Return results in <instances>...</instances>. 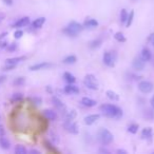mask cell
<instances>
[{
	"instance_id": "1",
	"label": "cell",
	"mask_w": 154,
	"mask_h": 154,
	"mask_svg": "<svg viewBox=\"0 0 154 154\" xmlns=\"http://www.w3.org/2000/svg\"><path fill=\"white\" fill-rule=\"evenodd\" d=\"M101 114L106 117L109 118H115V119H119L123 115V110L119 107H117L115 104H104L99 107Z\"/></svg>"
},
{
	"instance_id": "2",
	"label": "cell",
	"mask_w": 154,
	"mask_h": 154,
	"mask_svg": "<svg viewBox=\"0 0 154 154\" xmlns=\"http://www.w3.org/2000/svg\"><path fill=\"white\" fill-rule=\"evenodd\" d=\"M82 30H83V25L80 24L79 22L71 21L66 28H62V33L69 37H76Z\"/></svg>"
},
{
	"instance_id": "3",
	"label": "cell",
	"mask_w": 154,
	"mask_h": 154,
	"mask_svg": "<svg viewBox=\"0 0 154 154\" xmlns=\"http://www.w3.org/2000/svg\"><path fill=\"white\" fill-rule=\"evenodd\" d=\"M97 136H98V140L100 142V144L102 146H108L113 142V139H114L113 134L108 129H106V128H101L98 131Z\"/></svg>"
},
{
	"instance_id": "4",
	"label": "cell",
	"mask_w": 154,
	"mask_h": 154,
	"mask_svg": "<svg viewBox=\"0 0 154 154\" xmlns=\"http://www.w3.org/2000/svg\"><path fill=\"white\" fill-rule=\"evenodd\" d=\"M83 85H85V87H87L90 90H93V91H96L99 88V83H98L97 78L93 74H87L85 76Z\"/></svg>"
},
{
	"instance_id": "5",
	"label": "cell",
	"mask_w": 154,
	"mask_h": 154,
	"mask_svg": "<svg viewBox=\"0 0 154 154\" xmlns=\"http://www.w3.org/2000/svg\"><path fill=\"white\" fill-rule=\"evenodd\" d=\"M115 60H116V55H115V52H104V55H102V61L107 66H115Z\"/></svg>"
},
{
	"instance_id": "6",
	"label": "cell",
	"mask_w": 154,
	"mask_h": 154,
	"mask_svg": "<svg viewBox=\"0 0 154 154\" xmlns=\"http://www.w3.org/2000/svg\"><path fill=\"white\" fill-rule=\"evenodd\" d=\"M153 89H154V85L151 81H149V80H142V81H139L138 90L142 92V94H149V93H151L153 91Z\"/></svg>"
},
{
	"instance_id": "7",
	"label": "cell",
	"mask_w": 154,
	"mask_h": 154,
	"mask_svg": "<svg viewBox=\"0 0 154 154\" xmlns=\"http://www.w3.org/2000/svg\"><path fill=\"white\" fill-rule=\"evenodd\" d=\"M63 128H64L66 132L71 133V134H78L79 132L78 125L74 123L73 120H66L64 123H63Z\"/></svg>"
},
{
	"instance_id": "8",
	"label": "cell",
	"mask_w": 154,
	"mask_h": 154,
	"mask_svg": "<svg viewBox=\"0 0 154 154\" xmlns=\"http://www.w3.org/2000/svg\"><path fill=\"white\" fill-rule=\"evenodd\" d=\"M42 146H43V148L45 149L49 153L60 154V151L55 147V146H54L53 142H51L50 140H47V139H43V140H42Z\"/></svg>"
},
{
	"instance_id": "9",
	"label": "cell",
	"mask_w": 154,
	"mask_h": 154,
	"mask_svg": "<svg viewBox=\"0 0 154 154\" xmlns=\"http://www.w3.org/2000/svg\"><path fill=\"white\" fill-rule=\"evenodd\" d=\"M145 66H146V61L140 56H136L133 59L132 66L135 71H142V70L145 69Z\"/></svg>"
},
{
	"instance_id": "10",
	"label": "cell",
	"mask_w": 154,
	"mask_h": 154,
	"mask_svg": "<svg viewBox=\"0 0 154 154\" xmlns=\"http://www.w3.org/2000/svg\"><path fill=\"white\" fill-rule=\"evenodd\" d=\"M63 92L69 95H75L79 93V88L77 85H74V83H68L64 87V89H63Z\"/></svg>"
},
{
	"instance_id": "11",
	"label": "cell",
	"mask_w": 154,
	"mask_h": 154,
	"mask_svg": "<svg viewBox=\"0 0 154 154\" xmlns=\"http://www.w3.org/2000/svg\"><path fill=\"white\" fill-rule=\"evenodd\" d=\"M51 66H53V64L51 62L43 61V62H39V63H36V64L31 66H30V70H31V71H40V70L47 69V68H51Z\"/></svg>"
},
{
	"instance_id": "12",
	"label": "cell",
	"mask_w": 154,
	"mask_h": 154,
	"mask_svg": "<svg viewBox=\"0 0 154 154\" xmlns=\"http://www.w3.org/2000/svg\"><path fill=\"white\" fill-rule=\"evenodd\" d=\"M30 24V18L28 17H22V18L18 19L17 21H15L13 23V28H23V26H26V25Z\"/></svg>"
},
{
	"instance_id": "13",
	"label": "cell",
	"mask_w": 154,
	"mask_h": 154,
	"mask_svg": "<svg viewBox=\"0 0 154 154\" xmlns=\"http://www.w3.org/2000/svg\"><path fill=\"white\" fill-rule=\"evenodd\" d=\"M99 117H100L99 114H90V115H88V116H85L83 118V121H85V123L87 126H91V125L95 123L99 119Z\"/></svg>"
},
{
	"instance_id": "14",
	"label": "cell",
	"mask_w": 154,
	"mask_h": 154,
	"mask_svg": "<svg viewBox=\"0 0 154 154\" xmlns=\"http://www.w3.org/2000/svg\"><path fill=\"white\" fill-rule=\"evenodd\" d=\"M80 104L85 108H93L97 104V101L90 97H82L81 100H80Z\"/></svg>"
},
{
	"instance_id": "15",
	"label": "cell",
	"mask_w": 154,
	"mask_h": 154,
	"mask_svg": "<svg viewBox=\"0 0 154 154\" xmlns=\"http://www.w3.org/2000/svg\"><path fill=\"white\" fill-rule=\"evenodd\" d=\"M42 115H43L47 120H51V121L57 119V113L54 110H52V109H47V110H44L43 112H42Z\"/></svg>"
},
{
	"instance_id": "16",
	"label": "cell",
	"mask_w": 154,
	"mask_h": 154,
	"mask_svg": "<svg viewBox=\"0 0 154 154\" xmlns=\"http://www.w3.org/2000/svg\"><path fill=\"white\" fill-rule=\"evenodd\" d=\"M52 102H53L54 107L56 108L57 110H59V111L66 110V106H64L62 101L60 100L58 97H56V96H53V97H52Z\"/></svg>"
},
{
	"instance_id": "17",
	"label": "cell",
	"mask_w": 154,
	"mask_h": 154,
	"mask_svg": "<svg viewBox=\"0 0 154 154\" xmlns=\"http://www.w3.org/2000/svg\"><path fill=\"white\" fill-rule=\"evenodd\" d=\"M152 56H153V55H152V52L149 47H144V49L142 50L140 57H142L145 61H150V60L152 59Z\"/></svg>"
},
{
	"instance_id": "18",
	"label": "cell",
	"mask_w": 154,
	"mask_h": 154,
	"mask_svg": "<svg viewBox=\"0 0 154 154\" xmlns=\"http://www.w3.org/2000/svg\"><path fill=\"white\" fill-rule=\"evenodd\" d=\"M83 28H95V26H97L98 25V21L96 19H93V18H87L83 22Z\"/></svg>"
},
{
	"instance_id": "19",
	"label": "cell",
	"mask_w": 154,
	"mask_h": 154,
	"mask_svg": "<svg viewBox=\"0 0 154 154\" xmlns=\"http://www.w3.org/2000/svg\"><path fill=\"white\" fill-rule=\"evenodd\" d=\"M44 22H45V18H44V17H39V18L35 19L34 21L32 22V28H36V30L42 28V25L44 24Z\"/></svg>"
},
{
	"instance_id": "20",
	"label": "cell",
	"mask_w": 154,
	"mask_h": 154,
	"mask_svg": "<svg viewBox=\"0 0 154 154\" xmlns=\"http://www.w3.org/2000/svg\"><path fill=\"white\" fill-rule=\"evenodd\" d=\"M26 59L25 56H18V57H12V58H9L6 59V63H9V64H18L19 62H21L23 60Z\"/></svg>"
},
{
	"instance_id": "21",
	"label": "cell",
	"mask_w": 154,
	"mask_h": 154,
	"mask_svg": "<svg viewBox=\"0 0 154 154\" xmlns=\"http://www.w3.org/2000/svg\"><path fill=\"white\" fill-rule=\"evenodd\" d=\"M152 128L148 127V128H145V129H142V139H151L152 138Z\"/></svg>"
},
{
	"instance_id": "22",
	"label": "cell",
	"mask_w": 154,
	"mask_h": 154,
	"mask_svg": "<svg viewBox=\"0 0 154 154\" xmlns=\"http://www.w3.org/2000/svg\"><path fill=\"white\" fill-rule=\"evenodd\" d=\"M0 147L3 150H9L11 148V142L7 138H5L4 136H0Z\"/></svg>"
},
{
	"instance_id": "23",
	"label": "cell",
	"mask_w": 154,
	"mask_h": 154,
	"mask_svg": "<svg viewBox=\"0 0 154 154\" xmlns=\"http://www.w3.org/2000/svg\"><path fill=\"white\" fill-rule=\"evenodd\" d=\"M106 95H107V97L112 101H118L119 100V95L117 94L116 92L112 91V90H108L106 92Z\"/></svg>"
},
{
	"instance_id": "24",
	"label": "cell",
	"mask_w": 154,
	"mask_h": 154,
	"mask_svg": "<svg viewBox=\"0 0 154 154\" xmlns=\"http://www.w3.org/2000/svg\"><path fill=\"white\" fill-rule=\"evenodd\" d=\"M63 79H64L68 83H75V81H76L75 76L73 75V74H71L70 72L63 73Z\"/></svg>"
},
{
	"instance_id": "25",
	"label": "cell",
	"mask_w": 154,
	"mask_h": 154,
	"mask_svg": "<svg viewBox=\"0 0 154 154\" xmlns=\"http://www.w3.org/2000/svg\"><path fill=\"white\" fill-rule=\"evenodd\" d=\"M76 61H77V57L75 55H69L62 60V62L64 64H74Z\"/></svg>"
},
{
	"instance_id": "26",
	"label": "cell",
	"mask_w": 154,
	"mask_h": 154,
	"mask_svg": "<svg viewBox=\"0 0 154 154\" xmlns=\"http://www.w3.org/2000/svg\"><path fill=\"white\" fill-rule=\"evenodd\" d=\"M76 116H77V112H76V110H71V111H68V112H66V120H74L76 118Z\"/></svg>"
},
{
	"instance_id": "27",
	"label": "cell",
	"mask_w": 154,
	"mask_h": 154,
	"mask_svg": "<svg viewBox=\"0 0 154 154\" xmlns=\"http://www.w3.org/2000/svg\"><path fill=\"white\" fill-rule=\"evenodd\" d=\"M114 39L118 42H126V36L123 35V33L121 32H116L115 34H114Z\"/></svg>"
},
{
	"instance_id": "28",
	"label": "cell",
	"mask_w": 154,
	"mask_h": 154,
	"mask_svg": "<svg viewBox=\"0 0 154 154\" xmlns=\"http://www.w3.org/2000/svg\"><path fill=\"white\" fill-rule=\"evenodd\" d=\"M144 117L149 120H152L154 118V111L152 109H146L144 111Z\"/></svg>"
},
{
	"instance_id": "29",
	"label": "cell",
	"mask_w": 154,
	"mask_h": 154,
	"mask_svg": "<svg viewBox=\"0 0 154 154\" xmlns=\"http://www.w3.org/2000/svg\"><path fill=\"white\" fill-rule=\"evenodd\" d=\"M128 14L129 13L127 12V9H123L121 11H120V14H119V19H120V22L121 23H126L127 21V18H128Z\"/></svg>"
},
{
	"instance_id": "30",
	"label": "cell",
	"mask_w": 154,
	"mask_h": 154,
	"mask_svg": "<svg viewBox=\"0 0 154 154\" xmlns=\"http://www.w3.org/2000/svg\"><path fill=\"white\" fill-rule=\"evenodd\" d=\"M102 43V40H101L100 38H97V39H94V40H92L90 42V47L91 49H97L99 47Z\"/></svg>"
},
{
	"instance_id": "31",
	"label": "cell",
	"mask_w": 154,
	"mask_h": 154,
	"mask_svg": "<svg viewBox=\"0 0 154 154\" xmlns=\"http://www.w3.org/2000/svg\"><path fill=\"white\" fill-rule=\"evenodd\" d=\"M139 129V126L137 125V123H131L129 127H128V132L131 133V134H136L137 133V131H138Z\"/></svg>"
},
{
	"instance_id": "32",
	"label": "cell",
	"mask_w": 154,
	"mask_h": 154,
	"mask_svg": "<svg viewBox=\"0 0 154 154\" xmlns=\"http://www.w3.org/2000/svg\"><path fill=\"white\" fill-rule=\"evenodd\" d=\"M133 19H134V11H130V13L128 14V18H127V21H126V26L127 28H130V25L132 24L133 22Z\"/></svg>"
},
{
	"instance_id": "33",
	"label": "cell",
	"mask_w": 154,
	"mask_h": 154,
	"mask_svg": "<svg viewBox=\"0 0 154 154\" xmlns=\"http://www.w3.org/2000/svg\"><path fill=\"white\" fill-rule=\"evenodd\" d=\"M15 153H16V154H26V153H28V150L25 149L24 146L18 145V146H16Z\"/></svg>"
},
{
	"instance_id": "34",
	"label": "cell",
	"mask_w": 154,
	"mask_h": 154,
	"mask_svg": "<svg viewBox=\"0 0 154 154\" xmlns=\"http://www.w3.org/2000/svg\"><path fill=\"white\" fill-rule=\"evenodd\" d=\"M127 77H128V79L134 80V81H138V80H140V79L142 78V76L135 75V74H133V73H128V74H127Z\"/></svg>"
},
{
	"instance_id": "35",
	"label": "cell",
	"mask_w": 154,
	"mask_h": 154,
	"mask_svg": "<svg viewBox=\"0 0 154 154\" xmlns=\"http://www.w3.org/2000/svg\"><path fill=\"white\" fill-rule=\"evenodd\" d=\"M22 99H23V96H22L21 93H16V94L13 95V97H12L13 102H20Z\"/></svg>"
},
{
	"instance_id": "36",
	"label": "cell",
	"mask_w": 154,
	"mask_h": 154,
	"mask_svg": "<svg viewBox=\"0 0 154 154\" xmlns=\"http://www.w3.org/2000/svg\"><path fill=\"white\" fill-rule=\"evenodd\" d=\"M24 82H25L24 77H18V78H16L15 80H14V85H17V87H19V85H23Z\"/></svg>"
},
{
	"instance_id": "37",
	"label": "cell",
	"mask_w": 154,
	"mask_h": 154,
	"mask_svg": "<svg viewBox=\"0 0 154 154\" xmlns=\"http://www.w3.org/2000/svg\"><path fill=\"white\" fill-rule=\"evenodd\" d=\"M5 49L9 51V52H14V51L17 50V43H16V42H13V43H11V44H7V47H6Z\"/></svg>"
},
{
	"instance_id": "38",
	"label": "cell",
	"mask_w": 154,
	"mask_h": 154,
	"mask_svg": "<svg viewBox=\"0 0 154 154\" xmlns=\"http://www.w3.org/2000/svg\"><path fill=\"white\" fill-rule=\"evenodd\" d=\"M22 36H23V31H21V30H17V31L14 33V37H15L16 39H20Z\"/></svg>"
},
{
	"instance_id": "39",
	"label": "cell",
	"mask_w": 154,
	"mask_h": 154,
	"mask_svg": "<svg viewBox=\"0 0 154 154\" xmlns=\"http://www.w3.org/2000/svg\"><path fill=\"white\" fill-rule=\"evenodd\" d=\"M16 68V64H9V63H6L5 66H3L2 70L3 71H11V70L15 69Z\"/></svg>"
},
{
	"instance_id": "40",
	"label": "cell",
	"mask_w": 154,
	"mask_h": 154,
	"mask_svg": "<svg viewBox=\"0 0 154 154\" xmlns=\"http://www.w3.org/2000/svg\"><path fill=\"white\" fill-rule=\"evenodd\" d=\"M148 41H149V42H151V43L153 44V47H154V33H152V34L149 36Z\"/></svg>"
},
{
	"instance_id": "41",
	"label": "cell",
	"mask_w": 154,
	"mask_h": 154,
	"mask_svg": "<svg viewBox=\"0 0 154 154\" xmlns=\"http://www.w3.org/2000/svg\"><path fill=\"white\" fill-rule=\"evenodd\" d=\"M6 47H7L6 41H0V49H5Z\"/></svg>"
},
{
	"instance_id": "42",
	"label": "cell",
	"mask_w": 154,
	"mask_h": 154,
	"mask_svg": "<svg viewBox=\"0 0 154 154\" xmlns=\"http://www.w3.org/2000/svg\"><path fill=\"white\" fill-rule=\"evenodd\" d=\"M5 135V130L3 128V126L0 125V136H4Z\"/></svg>"
},
{
	"instance_id": "43",
	"label": "cell",
	"mask_w": 154,
	"mask_h": 154,
	"mask_svg": "<svg viewBox=\"0 0 154 154\" xmlns=\"http://www.w3.org/2000/svg\"><path fill=\"white\" fill-rule=\"evenodd\" d=\"M33 101H34V104H41V99L40 98H33Z\"/></svg>"
},
{
	"instance_id": "44",
	"label": "cell",
	"mask_w": 154,
	"mask_h": 154,
	"mask_svg": "<svg viewBox=\"0 0 154 154\" xmlns=\"http://www.w3.org/2000/svg\"><path fill=\"white\" fill-rule=\"evenodd\" d=\"M116 153H118V154H127L128 152L126 151V150H123V149H118L116 151Z\"/></svg>"
},
{
	"instance_id": "45",
	"label": "cell",
	"mask_w": 154,
	"mask_h": 154,
	"mask_svg": "<svg viewBox=\"0 0 154 154\" xmlns=\"http://www.w3.org/2000/svg\"><path fill=\"white\" fill-rule=\"evenodd\" d=\"M99 152H100V153H110V151L107 150L106 148H100L99 149Z\"/></svg>"
},
{
	"instance_id": "46",
	"label": "cell",
	"mask_w": 154,
	"mask_h": 154,
	"mask_svg": "<svg viewBox=\"0 0 154 154\" xmlns=\"http://www.w3.org/2000/svg\"><path fill=\"white\" fill-rule=\"evenodd\" d=\"M3 2L7 4V5H12L13 4V0H3Z\"/></svg>"
},
{
	"instance_id": "47",
	"label": "cell",
	"mask_w": 154,
	"mask_h": 154,
	"mask_svg": "<svg viewBox=\"0 0 154 154\" xmlns=\"http://www.w3.org/2000/svg\"><path fill=\"white\" fill-rule=\"evenodd\" d=\"M150 104H151V107L154 109V95L151 97V99H150Z\"/></svg>"
},
{
	"instance_id": "48",
	"label": "cell",
	"mask_w": 154,
	"mask_h": 154,
	"mask_svg": "<svg viewBox=\"0 0 154 154\" xmlns=\"http://www.w3.org/2000/svg\"><path fill=\"white\" fill-rule=\"evenodd\" d=\"M5 76H0V83H2L3 81H5Z\"/></svg>"
},
{
	"instance_id": "49",
	"label": "cell",
	"mask_w": 154,
	"mask_h": 154,
	"mask_svg": "<svg viewBox=\"0 0 154 154\" xmlns=\"http://www.w3.org/2000/svg\"><path fill=\"white\" fill-rule=\"evenodd\" d=\"M4 17H5V15H4V14H2V13H0V22H1L3 19H4Z\"/></svg>"
},
{
	"instance_id": "50",
	"label": "cell",
	"mask_w": 154,
	"mask_h": 154,
	"mask_svg": "<svg viewBox=\"0 0 154 154\" xmlns=\"http://www.w3.org/2000/svg\"><path fill=\"white\" fill-rule=\"evenodd\" d=\"M30 153H32V154H40V152L37 151V150H32V151H30Z\"/></svg>"
},
{
	"instance_id": "51",
	"label": "cell",
	"mask_w": 154,
	"mask_h": 154,
	"mask_svg": "<svg viewBox=\"0 0 154 154\" xmlns=\"http://www.w3.org/2000/svg\"><path fill=\"white\" fill-rule=\"evenodd\" d=\"M6 35H7V33H2V34H0V39H2V38H4L6 36Z\"/></svg>"
},
{
	"instance_id": "52",
	"label": "cell",
	"mask_w": 154,
	"mask_h": 154,
	"mask_svg": "<svg viewBox=\"0 0 154 154\" xmlns=\"http://www.w3.org/2000/svg\"><path fill=\"white\" fill-rule=\"evenodd\" d=\"M47 91L49 92V93H52V89H51L50 85H47Z\"/></svg>"
},
{
	"instance_id": "53",
	"label": "cell",
	"mask_w": 154,
	"mask_h": 154,
	"mask_svg": "<svg viewBox=\"0 0 154 154\" xmlns=\"http://www.w3.org/2000/svg\"><path fill=\"white\" fill-rule=\"evenodd\" d=\"M152 58H153V60H154V57L153 56H152ZM153 64H154V61H153Z\"/></svg>"
},
{
	"instance_id": "54",
	"label": "cell",
	"mask_w": 154,
	"mask_h": 154,
	"mask_svg": "<svg viewBox=\"0 0 154 154\" xmlns=\"http://www.w3.org/2000/svg\"><path fill=\"white\" fill-rule=\"evenodd\" d=\"M0 120H1V117H0Z\"/></svg>"
}]
</instances>
